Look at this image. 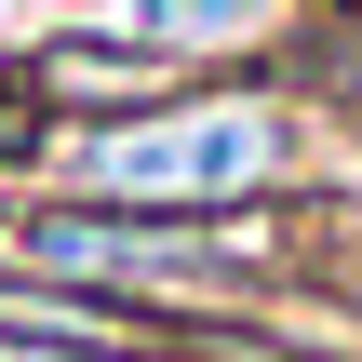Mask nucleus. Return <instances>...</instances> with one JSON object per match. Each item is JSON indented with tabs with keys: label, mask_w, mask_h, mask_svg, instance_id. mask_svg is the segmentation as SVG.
<instances>
[{
	"label": "nucleus",
	"mask_w": 362,
	"mask_h": 362,
	"mask_svg": "<svg viewBox=\"0 0 362 362\" xmlns=\"http://www.w3.org/2000/svg\"><path fill=\"white\" fill-rule=\"evenodd\" d=\"M81 202L107 215H242V202H282L309 188V107L282 94V67H242V81H188L107 134H67V175Z\"/></svg>",
	"instance_id": "nucleus-1"
},
{
	"label": "nucleus",
	"mask_w": 362,
	"mask_h": 362,
	"mask_svg": "<svg viewBox=\"0 0 362 362\" xmlns=\"http://www.w3.org/2000/svg\"><path fill=\"white\" fill-rule=\"evenodd\" d=\"M13 94H27L54 134H107V121H134V107L188 94V67H161V54L107 40V27H81V13H54V27H27V40H13Z\"/></svg>",
	"instance_id": "nucleus-2"
},
{
	"label": "nucleus",
	"mask_w": 362,
	"mask_h": 362,
	"mask_svg": "<svg viewBox=\"0 0 362 362\" xmlns=\"http://www.w3.org/2000/svg\"><path fill=\"white\" fill-rule=\"evenodd\" d=\"M81 27L188 67V81H242V67H282V54H296L309 0H81Z\"/></svg>",
	"instance_id": "nucleus-3"
}]
</instances>
